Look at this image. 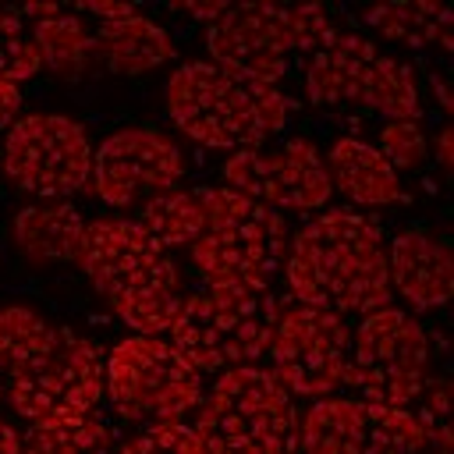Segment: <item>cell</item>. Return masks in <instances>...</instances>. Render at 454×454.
<instances>
[{
    "label": "cell",
    "instance_id": "cell-1",
    "mask_svg": "<svg viewBox=\"0 0 454 454\" xmlns=\"http://www.w3.org/2000/svg\"><path fill=\"white\" fill-rule=\"evenodd\" d=\"M287 284L298 305L330 312H376L390 301L387 248L376 220L330 209L309 220L287 252Z\"/></svg>",
    "mask_w": 454,
    "mask_h": 454
},
{
    "label": "cell",
    "instance_id": "cell-2",
    "mask_svg": "<svg viewBox=\"0 0 454 454\" xmlns=\"http://www.w3.org/2000/svg\"><path fill=\"white\" fill-rule=\"evenodd\" d=\"M78 266L135 333L156 337L160 330H170L184 301L177 266L135 220L99 216L85 223Z\"/></svg>",
    "mask_w": 454,
    "mask_h": 454
},
{
    "label": "cell",
    "instance_id": "cell-3",
    "mask_svg": "<svg viewBox=\"0 0 454 454\" xmlns=\"http://www.w3.org/2000/svg\"><path fill=\"white\" fill-rule=\"evenodd\" d=\"M170 121L209 149H255L273 138L294 114L277 85H259L216 67L213 60L181 64L167 82Z\"/></svg>",
    "mask_w": 454,
    "mask_h": 454
},
{
    "label": "cell",
    "instance_id": "cell-4",
    "mask_svg": "<svg viewBox=\"0 0 454 454\" xmlns=\"http://www.w3.org/2000/svg\"><path fill=\"white\" fill-rule=\"evenodd\" d=\"M280 312V298L266 284H209L181 301L170 344L199 372L255 365L270 351Z\"/></svg>",
    "mask_w": 454,
    "mask_h": 454
},
{
    "label": "cell",
    "instance_id": "cell-5",
    "mask_svg": "<svg viewBox=\"0 0 454 454\" xmlns=\"http://www.w3.org/2000/svg\"><path fill=\"white\" fill-rule=\"evenodd\" d=\"M202 223L188 245L192 262L209 284H252L262 287L284 262L287 223L277 209L234 192L199 188Z\"/></svg>",
    "mask_w": 454,
    "mask_h": 454
},
{
    "label": "cell",
    "instance_id": "cell-6",
    "mask_svg": "<svg viewBox=\"0 0 454 454\" xmlns=\"http://www.w3.org/2000/svg\"><path fill=\"white\" fill-rule=\"evenodd\" d=\"M206 454H294L298 415L287 387L259 365L227 369L195 426Z\"/></svg>",
    "mask_w": 454,
    "mask_h": 454
},
{
    "label": "cell",
    "instance_id": "cell-7",
    "mask_svg": "<svg viewBox=\"0 0 454 454\" xmlns=\"http://www.w3.org/2000/svg\"><path fill=\"white\" fill-rule=\"evenodd\" d=\"M333 32L323 7L227 4L209 21L213 64L259 85H277L294 53H312Z\"/></svg>",
    "mask_w": 454,
    "mask_h": 454
},
{
    "label": "cell",
    "instance_id": "cell-8",
    "mask_svg": "<svg viewBox=\"0 0 454 454\" xmlns=\"http://www.w3.org/2000/svg\"><path fill=\"white\" fill-rule=\"evenodd\" d=\"M305 92L319 106L358 103L387 121L419 117V85L404 60L376 50L358 32L333 28L305 53Z\"/></svg>",
    "mask_w": 454,
    "mask_h": 454
},
{
    "label": "cell",
    "instance_id": "cell-9",
    "mask_svg": "<svg viewBox=\"0 0 454 454\" xmlns=\"http://www.w3.org/2000/svg\"><path fill=\"white\" fill-rule=\"evenodd\" d=\"M7 380L11 404L21 419L35 426L67 422L96 408L103 394V358L89 337L53 326Z\"/></svg>",
    "mask_w": 454,
    "mask_h": 454
},
{
    "label": "cell",
    "instance_id": "cell-10",
    "mask_svg": "<svg viewBox=\"0 0 454 454\" xmlns=\"http://www.w3.org/2000/svg\"><path fill=\"white\" fill-rule=\"evenodd\" d=\"M103 380L114 408L131 422H177L202 397V372L170 344L153 333H135L121 340L106 365Z\"/></svg>",
    "mask_w": 454,
    "mask_h": 454
},
{
    "label": "cell",
    "instance_id": "cell-11",
    "mask_svg": "<svg viewBox=\"0 0 454 454\" xmlns=\"http://www.w3.org/2000/svg\"><path fill=\"white\" fill-rule=\"evenodd\" d=\"M348 383L365 408H404L429 383V337L401 309H376L351 337Z\"/></svg>",
    "mask_w": 454,
    "mask_h": 454
},
{
    "label": "cell",
    "instance_id": "cell-12",
    "mask_svg": "<svg viewBox=\"0 0 454 454\" xmlns=\"http://www.w3.org/2000/svg\"><path fill=\"white\" fill-rule=\"evenodd\" d=\"M4 174L39 199L74 195L92 181V142L64 114H25L4 138Z\"/></svg>",
    "mask_w": 454,
    "mask_h": 454
},
{
    "label": "cell",
    "instance_id": "cell-13",
    "mask_svg": "<svg viewBox=\"0 0 454 454\" xmlns=\"http://www.w3.org/2000/svg\"><path fill=\"white\" fill-rule=\"evenodd\" d=\"M273 376L287 387V394L323 397L348 383L351 365V330L348 323L316 305L284 309L270 340Z\"/></svg>",
    "mask_w": 454,
    "mask_h": 454
},
{
    "label": "cell",
    "instance_id": "cell-14",
    "mask_svg": "<svg viewBox=\"0 0 454 454\" xmlns=\"http://www.w3.org/2000/svg\"><path fill=\"white\" fill-rule=\"evenodd\" d=\"M223 184L277 213L280 209H291V213L319 209L333 192L326 160L309 138H287L273 149L255 145V149H241L227 156Z\"/></svg>",
    "mask_w": 454,
    "mask_h": 454
},
{
    "label": "cell",
    "instance_id": "cell-15",
    "mask_svg": "<svg viewBox=\"0 0 454 454\" xmlns=\"http://www.w3.org/2000/svg\"><path fill=\"white\" fill-rule=\"evenodd\" d=\"M184 174L181 149L156 128L114 131L92 153V188L106 206H135L170 192Z\"/></svg>",
    "mask_w": 454,
    "mask_h": 454
},
{
    "label": "cell",
    "instance_id": "cell-16",
    "mask_svg": "<svg viewBox=\"0 0 454 454\" xmlns=\"http://www.w3.org/2000/svg\"><path fill=\"white\" fill-rule=\"evenodd\" d=\"M422 408H365L369 411V440L365 454H422L436 447V454L450 450V426H447V383H426L419 394Z\"/></svg>",
    "mask_w": 454,
    "mask_h": 454
},
{
    "label": "cell",
    "instance_id": "cell-17",
    "mask_svg": "<svg viewBox=\"0 0 454 454\" xmlns=\"http://www.w3.org/2000/svg\"><path fill=\"white\" fill-rule=\"evenodd\" d=\"M387 277H390V291L397 287V294L408 305L436 309L450 298L454 287L450 252L426 231H404L390 241Z\"/></svg>",
    "mask_w": 454,
    "mask_h": 454
},
{
    "label": "cell",
    "instance_id": "cell-18",
    "mask_svg": "<svg viewBox=\"0 0 454 454\" xmlns=\"http://www.w3.org/2000/svg\"><path fill=\"white\" fill-rule=\"evenodd\" d=\"M85 238V220L71 202L46 199L18 209L11 223V241L32 266H57V262H78Z\"/></svg>",
    "mask_w": 454,
    "mask_h": 454
},
{
    "label": "cell",
    "instance_id": "cell-19",
    "mask_svg": "<svg viewBox=\"0 0 454 454\" xmlns=\"http://www.w3.org/2000/svg\"><path fill=\"white\" fill-rule=\"evenodd\" d=\"M18 14H25L32 21V43L39 50V60L60 74V78H82L85 71H92L99 50H96V35L85 28V21L57 4H28Z\"/></svg>",
    "mask_w": 454,
    "mask_h": 454
},
{
    "label": "cell",
    "instance_id": "cell-20",
    "mask_svg": "<svg viewBox=\"0 0 454 454\" xmlns=\"http://www.w3.org/2000/svg\"><path fill=\"white\" fill-rule=\"evenodd\" d=\"M330 184H337L358 206H390L404 202V188L397 170L383 160V153L362 138H337L326 153Z\"/></svg>",
    "mask_w": 454,
    "mask_h": 454
},
{
    "label": "cell",
    "instance_id": "cell-21",
    "mask_svg": "<svg viewBox=\"0 0 454 454\" xmlns=\"http://www.w3.org/2000/svg\"><path fill=\"white\" fill-rule=\"evenodd\" d=\"M96 50H99V60L117 74H142L174 57V43H170L167 28L142 18V11H135L128 18L99 21Z\"/></svg>",
    "mask_w": 454,
    "mask_h": 454
},
{
    "label": "cell",
    "instance_id": "cell-22",
    "mask_svg": "<svg viewBox=\"0 0 454 454\" xmlns=\"http://www.w3.org/2000/svg\"><path fill=\"white\" fill-rule=\"evenodd\" d=\"M365 440L369 411L355 397H323L298 426L301 454H365Z\"/></svg>",
    "mask_w": 454,
    "mask_h": 454
},
{
    "label": "cell",
    "instance_id": "cell-23",
    "mask_svg": "<svg viewBox=\"0 0 454 454\" xmlns=\"http://www.w3.org/2000/svg\"><path fill=\"white\" fill-rule=\"evenodd\" d=\"M362 21L369 28H376L383 39L404 43V46H443L450 50V28H454V14L447 4L436 0H415V4H380V7H365Z\"/></svg>",
    "mask_w": 454,
    "mask_h": 454
},
{
    "label": "cell",
    "instance_id": "cell-24",
    "mask_svg": "<svg viewBox=\"0 0 454 454\" xmlns=\"http://www.w3.org/2000/svg\"><path fill=\"white\" fill-rule=\"evenodd\" d=\"M149 238H156L167 252L170 248H188L199 234V223H202V199H199V188L192 192H181V188H170V192H160L153 199H145L138 206V220H135Z\"/></svg>",
    "mask_w": 454,
    "mask_h": 454
},
{
    "label": "cell",
    "instance_id": "cell-25",
    "mask_svg": "<svg viewBox=\"0 0 454 454\" xmlns=\"http://www.w3.org/2000/svg\"><path fill=\"white\" fill-rule=\"evenodd\" d=\"M21 454H114L106 426L89 411L67 422H46L28 433Z\"/></svg>",
    "mask_w": 454,
    "mask_h": 454
},
{
    "label": "cell",
    "instance_id": "cell-26",
    "mask_svg": "<svg viewBox=\"0 0 454 454\" xmlns=\"http://www.w3.org/2000/svg\"><path fill=\"white\" fill-rule=\"evenodd\" d=\"M53 323H46L28 305H7L0 309V372H14L46 337Z\"/></svg>",
    "mask_w": 454,
    "mask_h": 454
},
{
    "label": "cell",
    "instance_id": "cell-27",
    "mask_svg": "<svg viewBox=\"0 0 454 454\" xmlns=\"http://www.w3.org/2000/svg\"><path fill=\"white\" fill-rule=\"evenodd\" d=\"M43 67L39 50L32 43V32L21 25L18 11H0V78L25 82Z\"/></svg>",
    "mask_w": 454,
    "mask_h": 454
},
{
    "label": "cell",
    "instance_id": "cell-28",
    "mask_svg": "<svg viewBox=\"0 0 454 454\" xmlns=\"http://www.w3.org/2000/svg\"><path fill=\"white\" fill-rule=\"evenodd\" d=\"M121 454H206L199 433L181 422H160L124 443Z\"/></svg>",
    "mask_w": 454,
    "mask_h": 454
},
{
    "label": "cell",
    "instance_id": "cell-29",
    "mask_svg": "<svg viewBox=\"0 0 454 454\" xmlns=\"http://www.w3.org/2000/svg\"><path fill=\"white\" fill-rule=\"evenodd\" d=\"M383 160L394 167V170H411L422 163L426 156V131L419 124V117L411 121H387L383 131H380V145Z\"/></svg>",
    "mask_w": 454,
    "mask_h": 454
},
{
    "label": "cell",
    "instance_id": "cell-30",
    "mask_svg": "<svg viewBox=\"0 0 454 454\" xmlns=\"http://www.w3.org/2000/svg\"><path fill=\"white\" fill-rule=\"evenodd\" d=\"M18 106H21V89H18L14 82L0 78V131H4L7 124H14Z\"/></svg>",
    "mask_w": 454,
    "mask_h": 454
},
{
    "label": "cell",
    "instance_id": "cell-31",
    "mask_svg": "<svg viewBox=\"0 0 454 454\" xmlns=\"http://www.w3.org/2000/svg\"><path fill=\"white\" fill-rule=\"evenodd\" d=\"M0 454H21V443L7 422H0Z\"/></svg>",
    "mask_w": 454,
    "mask_h": 454
},
{
    "label": "cell",
    "instance_id": "cell-32",
    "mask_svg": "<svg viewBox=\"0 0 454 454\" xmlns=\"http://www.w3.org/2000/svg\"><path fill=\"white\" fill-rule=\"evenodd\" d=\"M436 153H440V167L450 170V128L440 131V138H436Z\"/></svg>",
    "mask_w": 454,
    "mask_h": 454
}]
</instances>
